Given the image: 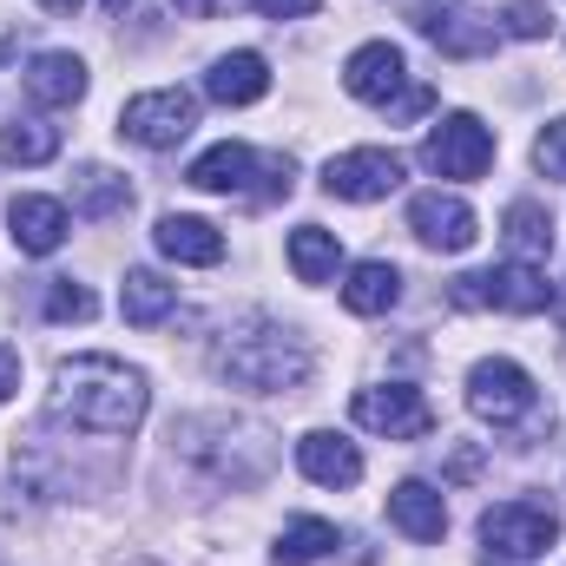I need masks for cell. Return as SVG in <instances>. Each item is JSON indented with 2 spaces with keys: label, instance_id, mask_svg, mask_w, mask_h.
I'll return each mask as SVG.
<instances>
[{
  "label": "cell",
  "instance_id": "7402d4cb",
  "mask_svg": "<svg viewBox=\"0 0 566 566\" xmlns=\"http://www.w3.org/2000/svg\"><path fill=\"white\" fill-rule=\"evenodd\" d=\"M396 296H402V271L396 264H356L349 283H343V310L349 316H382V310H396Z\"/></svg>",
  "mask_w": 566,
  "mask_h": 566
},
{
  "label": "cell",
  "instance_id": "9c48e42d",
  "mask_svg": "<svg viewBox=\"0 0 566 566\" xmlns=\"http://www.w3.org/2000/svg\"><path fill=\"white\" fill-rule=\"evenodd\" d=\"M402 185V158L382 151V145H363V151H336L323 165V191L329 198H349V205H376Z\"/></svg>",
  "mask_w": 566,
  "mask_h": 566
},
{
  "label": "cell",
  "instance_id": "d590c367",
  "mask_svg": "<svg viewBox=\"0 0 566 566\" xmlns=\"http://www.w3.org/2000/svg\"><path fill=\"white\" fill-rule=\"evenodd\" d=\"M106 13H126V0H106Z\"/></svg>",
  "mask_w": 566,
  "mask_h": 566
},
{
  "label": "cell",
  "instance_id": "5b68a950",
  "mask_svg": "<svg viewBox=\"0 0 566 566\" xmlns=\"http://www.w3.org/2000/svg\"><path fill=\"white\" fill-rule=\"evenodd\" d=\"M481 541L488 554H507V560H541L554 541H560V514L547 501H501L481 514Z\"/></svg>",
  "mask_w": 566,
  "mask_h": 566
},
{
  "label": "cell",
  "instance_id": "3957f363",
  "mask_svg": "<svg viewBox=\"0 0 566 566\" xmlns=\"http://www.w3.org/2000/svg\"><path fill=\"white\" fill-rule=\"evenodd\" d=\"M448 296L461 310H514V316H541L554 303V283L541 277L534 264H494V271H474V277H454Z\"/></svg>",
  "mask_w": 566,
  "mask_h": 566
},
{
  "label": "cell",
  "instance_id": "d4e9b609",
  "mask_svg": "<svg viewBox=\"0 0 566 566\" xmlns=\"http://www.w3.org/2000/svg\"><path fill=\"white\" fill-rule=\"evenodd\" d=\"M126 205H133V191H126L119 171H106V165H86V171H80V191H73V211H80V218H113V211H126Z\"/></svg>",
  "mask_w": 566,
  "mask_h": 566
},
{
  "label": "cell",
  "instance_id": "ac0fdd59",
  "mask_svg": "<svg viewBox=\"0 0 566 566\" xmlns=\"http://www.w3.org/2000/svg\"><path fill=\"white\" fill-rule=\"evenodd\" d=\"M264 165H271V158H258L251 145H231V139H224V145H211V151H198L185 178H191L198 191H251V178H258Z\"/></svg>",
  "mask_w": 566,
  "mask_h": 566
},
{
  "label": "cell",
  "instance_id": "484cf974",
  "mask_svg": "<svg viewBox=\"0 0 566 566\" xmlns=\"http://www.w3.org/2000/svg\"><path fill=\"white\" fill-rule=\"evenodd\" d=\"M323 554H336V527L329 521H290L271 566H316Z\"/></svg>",
  "mask_w": 566,
  "mask_h": 566
},
{
  "label": "cell",
  "instance_id": "44dd1931",
  "mask_svg": "<svg viewBox=\"0 0 566 566\" xmlns=\"http://www.w3.org/2000/svg\"><path fill=\"white\" fill-rule=\"evenodd\" d=\"M171 310H178V283H165L158 271H126V283H119V316H126L133 329L165 323Z\"/></svg>",
  "mask_w": 566,
  "mask_h": 566
},
{
  "label": "cell",
  "instance_id": "2e32d148",
  "mask_svg": "<svg viewBox=\"0 0 566 566\" xmlns=\"http://www.w3.org/2000/svg\"><path fill=\"white\" fill-rule=\"evenodd\" d=\"M296 468H303L316 488H356V481H363V454H356V441L323 434V428L296 441Z\"/></svg>",
  "mask_w": 566,
  "mask_h": 566
},
{
  "label": "cell",
  "instance_id": "d6a6232c",
  "mask_svg": "<svg viewBox=\"0 0 566 566\" xmlns=\"http://www.w3.org/2000/svg\"><path fill=\"white\" fill-rule=\"evenodd\" d=\"M171 7H178L185 20H211V13H224L231 0H171Z\"/></svg>",
  "mask_w": 566,
  "mask_h": 566
},
{
  "label": "cell",
  "instance_id": "cb8c5ba5",
  "mask_svg": "<svg viewBox=\"0 0 566 566\" xmlns=\"http://www.w3.org/2000/svg\"><path fill=\"white\" fill-rule=\"evenodd\" d=\"M46 158H60V126H46V119L0 126V165H46Z\"/></svg>",
  "mask_w": 566,
  "mask_h": 566
},
{
  "label": "cell",
  "instance_id": "e575fe53",
  "mask_svg": "<svg viewBox=\"0 0 566 566\" xmlns=\"http://www.w3.org/2000/svg\"><path fill=\"white\" fill-rule=\"evenodd\" d=\"M481 566H527V560H507V554H488Z\"/></svg>",
  "mask_w": 566,
  "mask_h": 566
},
{
  "label": "cell",
  "instance_id": "e0dca14e",
  "mask_svg": "<svg viewBox=\"0 0 566 566\" xmlns=\"http://www.w3.org/2000/svg\"><path fill=\"white\" fill-rule=\"evenodd\" d=\"M27 99H40V106H80L86 99V60L80 53H33L27 60Z\"/></svg>",
  "mask_w": 566,
  "mask_h": 566
},
{
  "label": "cell",
  "instance_id": "8992f818",
  "mask_svg": "<svg viewBox=\"0 0 566 566\" xmlns=\"http://www.w3.org/2000/svg\"><path fill=\"white\" fill-rule=\"evenodd\" d=\"M191 126H198V99L185 86H158V93H139L119 106V133L145 151H171Z\"/></svg>",
  "mask_w": 566,
  "mask_h": 566
},
{
  "label": "cell",
  "instance_id": "4316f807",
  "mask_svg": "<svg viewBox=\"0 0 566 566\" xmlns=\"http://www.w3.org/2000/svg\"><path fill=\"white\" fill-rule=\"evenodd\" d=\"M46 316H53V323H86V316H93V290L73 283V277H53L46 283Z\"/></svg>",
  "mask_w": 566,
  "mask_h": 566
},
{
  "label": "cell",
  "instance_id": "30bf717a",
  "mask_svg": "<svg viewBox=\"0 0 566 566\" xmlns=\"http://www.w3.org/2000/svg\"><path fill=\"white\" fill-rule=\"evenodd\" d=\"M402 73H409L402 46H389V40H369V46H356V53H349V66H343V86H349V99H363V106H389V99L402 93Z\"/></svg>",
  "mask_w": 566,
  "mask_h": 566
},
{
  "label": "cell",
  "instance_id": "83f0119b",
  "mask_svg": "<svg viewBox=\"0 0 566 566\" xmlns=\"http://www.w3.org/2000/svg\"><path fill=\"white\" fill-rule=\"evenodd\" d=\"M514 40H541L547 27H554V13L541 7V0H507V20H501Z\"/></svg>",
  "mask_w": 566,
  "mask_h": 566
},
{
  "label": "cell",
  "instance_id": "7c38bea8",
  "mask_svg": "<svg viewBox=\"0 0 566 566\" xmlns=\"http://www.w3.org/2000/svg\"><path fill=\"white\" fill-rule=\"evenodd\" d=\"M7 231H13V251H27V258H53L60 244H66V205L60 198H13L7 205Z\"/></svg>",
  "mask_w": 566,
  "mask_h": 566
},
{
  "label": "cell",
  "instance_id": "4fadbf2b",
  "mask_svg": "<svg viewBox=\"0 0 566 566\" xmlns=\"http://www.w3.org/2000/svg\"><path fill=\"white\" fill-rule=\"evenodd\" d=\"M416 27H422L441 53H454V60H481V53H494V40H501L494 20H474V13H461V7H422Z\"/></svg>",
  "mask_w": 566,
  "mask_h": 566
},
{
  "label": "cell",
  "instance_id": "1f68e13d",
  "mask_svg": "<svg viewBox=\"0 0 566 566\" xmlns=\"http://www.w3.org/2000/svg\"><path fill=\"white\" fill-rule=\"evenodd\" d=\"M13 389H20V356H13V349L0 343V402H7Z\"/></svg>",
  "mask_w": 566,
  "mask_h": 566
},
{
  "label": "cell",
  "instance_id": "f1b7e54d",
  "mask_svg": "<svg viewBox=\"0 0 566 566\" xmlns=\"http://www.w3.org/2000/svg\"><path fill=\"white\" fill-rule=\"evenodd\" d=\"M534 165H541L547 178H566V119H554V126L534 139Z\"/></svg>",
  "mask_w": 566,
  "mask_h": 566
},
{
  "label": "cell",
  "instance_id": "f546056e",
  "mask_svg": "<svg viewBox=\"0 0 566 566\" xmlns=\"http://www.w3.org/2000/svg\"><path fill=\"white\" fill-rule=\"evenodd\" d=\"M428 106H434V86H409V93H396L382 113H389V126H402V119H422Z\"/></svg>",
  "mask_w": 566,
  "mask_h": 566
},
{
  "label": "cell",
  "instance_id": "836d02e7",
  "mask_svg": "<svg viewBox=\"0 0 566 566\" xmlns=\"http://www.w3.org/2000/svg\"><path fill=\"white\" fill-rule=\"evenodd\" d=\"M40 7H53V13H80L86 0H40Z\"/></svg>",
  "mask_w": 566,
  "mask_h": 566
},
{
  "label": "cell",
  "instance_id": "9a60e30c",
  "mask_svg": "<svg viewBox=\"0 0 566 566\" xmlns=\"http://www.w3.org/2000/svg\"><path fill=\"white\" fill-rule=\"evenodd\" d=\"M158 251H165L171 264H198V271H211V264H224V231H218L211 218H185V211H171V218H158Z\"/></svg>",
  "mask_w": 566,
  "mask_h": 566
},
{
  "label": "cell",
  "instance_id": "52a82bcc",
  "mask_svg": "<svg viewBox=\"0 0 566 566\" xmlns=\"http://www.w3.org/2000/svg\"><path fill=\"white\" fill-rule=\"evenodd\" d=\"M422 165L434 178H481L494 165V133L474 113H448L422 145Z\"/></svg>",
  "mask_w": 566,
  "mask_h": 566
},
{
  "label": "cell",
  "instance_id": "7a4b0ae2",
  "mask_svg": "<svg viewBox=\"0 0 566 566\" xmlns=\"http://www.w3.org/2000/svg\"><path fill=\"white\" fill-rule=\"evenodd\" d=\"M218 376L238 389H296L310 376V349L283 329H238L231 343H218Z\"/></svg>",
  "mask_w": 566,
  "mask_h": 566
},
{
  "label": "cell",
  "instance_id": "603a6c76",
  "mask_svg": "<svg viewBox=\"0 0 566 566\" xmlns=\"http://www.w3.org/2000/svg\"><path fill=\"white\" fill-rule=\"evenodd\" d=\"M336 264H343L336 231H323V224H296L290 231V271H296V283H329Z\"/></svg>",
  "mask_w": 566,
  "mask_h": 566
},
{
  "label": "cell",
  "instance_id": "8fae6325",
  "mask_svg": "<svg viewBox=\"0 0 566 566\" xmlns=\"http://www.w3.org/2000/svg\"><path fill=\"white\" fill-rule=\"evenodd\" d=\"M409 231L422 238L428 251H468V244L481 238L474 211H468L461 198H448V191H422V198L409 205Z\"/></svg>",
  "mask_w": 566,
  "mask_h": 566
},
{
  "label": "cell",
  "instance_id": "ffe728a7",
  "mask_svg": "<svg viewBox=\"0 0 566 566\" xmlns=\"http://www.w3.org/2000/svg\"><path fill=\"white\" fill-rule=\"evenodd\" d=\"M501 238H507L514 264H541V258L554 251V211H547V205H534V198H521V205H507Z\"/></svg>",
  "mask_w": 566,
  "mask_h": 566
},
{
  "label": "cell",
  "instance_id": "277c9868",
  "mask_svg": "<svg viewBox=\"0 0 566 566\" xmlns=\"http://www.w3.org/2000/svg\"><path fill=\"white\" fill-rule=\"evenodd\" d=\"M468 409H474L481 422H494V428H514V422H527V416L541 409V389H534V376H527L521 363L488 356V363L468 369Z\"/></svg>",
  "mask_w": 566,
  "mask_h": 566
},
{
  "label": "cell",
  "instance_id": "4dcf8cb0",
  "mask_svg": "<svg viewBox=\"0 0 566 566\" xmlns=\"http://www.w3.org/2000/svg\"><path fill=\"white\" fill-rule=\"evenodd\" d=\"M323 0H258V13L264 20H303V13H316Z\"/></svg>",
  "mask_w": 566,
  "mask_h": 566
},
{
  "label": "cell",
  "instance_id": "ba28073f",
  "mask_svg": "<svg viewBox=\"0 0 566 566\" xmlns=\"http://www.w3.org/2000/svg\"><path fill=\"white\" fill-rule=\"evenodd\" d=\"M349 416L369 428V434H389V441H422L428 428H434V409H428V396H422V389H409V382L356 389Z\"/></svg>",
  "mask_w": 566,
  "mask_h": 566
},
{
  "label": "cell",
  "instance_id": "6da1fadb",
  "mask_svg": "<svg viewBox=\"0 0 566 566\" xmlns=\"http://www.w3.org/2000/svg\"><path fill=\"white\" fill-rule=\"evenodd\" d=\"M53 416L86 434H133L145 422V376L113 356H73L53 369Z\"/></svg>",
  "mask_w": 566,
  "mask_h": 566
},
{
  "label": "cell",
  "instance_id": "d6986e66",
  "mask_svg": "<svg viewBox=\"0 0 566 566\" xmlns=\"http://www.w3.org/2000/svg\"><path fill=\"white\" fill-rule=\"evenodd\" d=\"M389 521L409 534V541H441L448 534V501L428 488V481H402L389 494Z\"/></svg>",
  "mask_w": 566,
  "mask_h": 566
},
{
  "label": "cell",
  "instance_id": "5bb4252c",
  "mask_svg": "<svg viewBox=\"0 0 566 566\" xmlns=\"http://www.w3.org/2000/svg\"><path fill=\"white\" fill-rule=\"evenodd\" d=\"M205 93H211L218 106H258V99L271 93V60H264V53H251V46H238V53L211 60Z\"/></svg>",
  "mask_w": 566,
  "mask_h": 566
}]
</instances>
